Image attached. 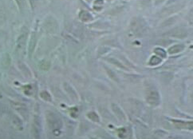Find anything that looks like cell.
<instances>
[{
  "label": "cell",
  "instance_id": "obj_1",
  "mask_svg": "<svg viewBox=\"0 0 193 139\" xmlns=\"http://www.w3.org/2000/svg\"><path fill=\"white\" fill-rule=\"evenodd\" d=\"M46 120L50 128L53 130H58L62 127L61 119L56 114L53 113V112H50V111L47 112Z\"/></svg>",
  "mask_w": 193,
  "mask_h": 139
},
{
  "label": "cell",
  "instance_id": "obj_2",
  "mask_svg": "<svg viewBox=\"0 0 193 139\" xmlns=\"http://www.w3.org/2000/svg\"><path fill=\"white\" fill-rule=\"evenodd\" d=\"M146 100L149 105L157 106L160 104V94L156 90H151L147 92Z\"/></svg>",
  "mask_w": 193,
  "mask_h": 139
},
{
  "label": "cell",
  "instance_id": "obj_3",
  "mask_svg": "<svg viewBox=\"0 0 193 139\" xmlns=\"http://www.w3.org/2000/svg\"><path fill=\"white\" fill-rule=\"evenodd\" d=\"M44 27L48 32L50 33H55L58 30V24L57 21L52 17H50L46 19Z\"/></svg>",
  "mask_w": 193,
  "mask_h": 139
},
{
  "label": "cell",
  "instance_id": "obj_4",
  "mask_svg": "<svg viewBox=\"0 0 193 139\" xmlns=\"http://www.w3.org/2000/svg\"><path fill=\"white\" fill-rule=\"evenodd\" d=\"M165 35H169L170 37H175V38H184L187 36V31L184 28H176L174 30H171L169 33H166Z\"/></svg>",
  "mask_w": 193,
  "mask_h": 139
},
{
  "label": "cell",
  "instance_id": "obj_5",
  "mask_svg": "<svg viewBox=\"0 0 193 139\" xmlns=\"http://www.w3.org/2000/svg\"><path fill=\"white\" fill-rule=\"evenodd\" d=\"M27 32L23 33L18 36V39H17V52H23V50L25 49V46H26V43H27Z\"/></svg>",
  "mask_w": 193,
  "mask_h": 139
},
{
  "label": "cell",
  "instance_id": "obj_6",
  "mask_svg": "<svg viewBox=\"0 0 193 139\" xmlns=\"http://www.w3.org/2000/svg\"><path fill=\"white\" fill-rule=\"evenodd\" d=\"M36 44H37L36 33H33L32 35H31V39H30V42H29V46H28V55L30 58L32 56L33 53H34V51H35Z\"/></svg>",
  "mask_w": 193,
  "mask_h": 139
},
{
  "label": "cell",
  "instance_id": "obj_7",
  "mask_svg": "<svg viewBox=\"0 0 193 139\" xmlns=\"http://www.w3.org/2000/svg\"><path fill=\"white\" fill-rule=\"evenodd\" d=\"M33 132H34V136H35V139H41V125L40 121L38 118H35V122L33 125Z\"/></svg>",
  "mask_w": 193,
  "mask_h": 139
},
{
  "label": "cell",
  "instance_id": "obj_8",
  "mask_svg": "<svg viewBox=\"0 0 193 139\" xmlns=\"http://www.w3.org/2000/svg\"><path fill=\"white\" fill-rule=\"evenodd\" d=\"M64 88H65V91L68 93L69 95V96L71 97L72 99H77V93L75 92V91L73 90V87L70 86L69 84H68L67 83H64Z\"/></svg>",
  "mask_w": 193,
  "mask_h": 139
},
{
  "label": "cell",
  "instance_id": "obj_9",
  "mask_svg": "<svg viewBox=\"0 0 193 139\" xmlns=\"http://www.w3.org/2000/svg\"><path fill=\"white\" fill-rule=\"evenodd\" d=\"M112 108L115 114L117 116V118L121 120H124L125 119V115L123 113V111L116 105V104H112Z\"/></svg>",
  "mask_w": 193,
  "mask_h": 139
},
{
  "label": "cell",
  "instance_id": "obj_10",
  "mask_svg": "<svg viewBox=\"0 0 193 139\" xmlns=\"http://www.w3.org/2000/svg\"><path fill=\"white\" fill-rule=\"evenodd\" d=\"M18 67H19L20 71L23 72V74L25 75V76L27 77V78H31V72L27 65H25L24 63H19V64H18Z\"/></svg>",
  "mask_w": 193,
  "mask_h": 139
},
{
  "label": "cell",
  "instance_id": "obj_11",
  "mask_svg": "<svg viewBox=\"0 0 193 139\" xmlns=\"http://www.w3.org/2000/svg\"><path fill=\"white\" fill-rule=\"evenodd\" d=\"M184 49V46L182 44H177L175 46H172L171 48H169V53L171 55H173V54H176V53L181 52Z\"/></svg>",
  "mask_w": 193,
  "mask_h": 139
},
{
  "label": "cell",
  "instance_id": "obj_12",
  "mask_svg": "<svg viewBox=\"0 0 193 139\" xmlns=\"http://www.w3.org/2000/svg\"><path fill=\"white\" fill-rule=\"evenodd\" d=\"M107 61H108L109 63H111V64H113L115 65V66H117L118 68H121L122 69V70H127V67H126L125 66H124L121 62H119L117 59H114V58H109V59H107Z\"/></svg>",
  "mask_w": 193,
  "mask_h": 139
},
{
  "label": "cell",
  "instance_id": "obj_13",
  "mask_svg": "<svg viewBox=\"0 0 193 139\" xmlns=\"http://www.w3.org/2000/svg\"><path fill=\"white\" fill-rule=\"evenodd\" d=\"M79 18L83 22H89V21H91L93 19L91 14L87 11H81L79 14Z\"/></svg>",
  "mask_w": 193,
  "mask_h": 139
},
{
  "label": "cell",
  "instance_id": "obj_14",
  "mask_svg": "<svg viewBox=\"0 0 193 139\" xmlns=\"http://www.w3.org/2000/svg\"><path fill=\"white\" fill-rule=\"evenodd\" d=\"M39 66L43 71H48L50 68V63L48 60L44 59V60H42L39 62Z\"/></svg>",
  "mask_w": 193,
  "mask_h": 139
},
{
  "label": "cell",
  "instance_id": "obj_15",
  "mask_svg": "<svg viewBox=\"0 0 193 139\" xmlns=\"http://www.w3.org/2000/svg\"><path fill=\"white\" fill-rule=\"evenodd\" d=\"M13 123L14 125L16 126V128H18V129H23V122L21 121V119L18 117V116H15L14 115L13 117Z\"/></svg>",
  "mask_w": 193,
  "mask_h": 139
},
{
  "label": "cell",
  "instance_id": "obj_16",
  "mask_svg": "<svg viewBox=\"0 0 193 139\" xmlns=\"http://www.w3.org/2000/svg\"><path fill=\"white\" fill-rule=\"evenodd\" d=\"M175 125L177 128H187V129H191L192 124L190 122H174Z\"/></svg>",
  "mask_w": 193,
  "mask_h": 139
},
{
  "label": "cell",
  "instance_id": "obj_17",
  "mask_svg": "<svg viewBox=\"0 0 193 139\" xmlns=\"http://www.w3.org/2000/svg\"><path fill=\"white\" fill-rule=\"evenodd\" d=\"M105 69H106V72H107V74H108V75L109 76L110 79H112L113 80L117 82V83H119V79H118V77L117 76L116 74H115L111 69L108 68V67H105Z\"/></svg>",
  "mask_w": 193,
  "mask_h": 139
},
{
  "label": "cell",
  "instance_id": "obj_18",
  "mask_svg": "<svg viewBox=\"0 0 193 139\" xmlns=\"http://www.w3.org/2000/svg\"><path fill=\"white\" fill-rule=\"evenodd\" d=\"M10 64V57L9 54H5L2 57V65L3 67H8Z\"/></svg>",
  "mask_w": 193,
  "mask_h": 139
},
{
  "label": "cell",
  "instance_id": "obj_19",
  "mask_svg": "<svg viewBox=\"0 0 193 139\" xmlns=\"http://www.w3.org/2000/svg\"><path fill=\"white\" fill-rule=\"evenodd\" d=\"M5 19H6V13H5L4 7L0 2V25H2L4 22Z\"/></svg>",
  "mask_w": 193,
  "mask_h": 139
},
{
  "label": "cell",
  "instance_id": "obj_20",
  "mask_svg": "<svg viewBox=\"0 0 193 139\" xmlns=\"http://www.w3.org/2000/svg\"><path fill=\"white\" fill-rule=\"evenodd\" d=\"M87 117L93 122H99V117H98V114L95 112H90V113H88Z\"/></svg>",
  "mask_w": 193,
  "mask_h": 139
},
{
  "label": "cell",
  "instance_id": "obj_21",
  "mask_svg": "<svg viewBox=\"0 0 193 139\" xmlns=\"http://www.w3.org/2000/svg\"><path fill=\"white\" fill-rule=\"evenodd\" d=\"M40 96H41V98H42L43 99H44L45 101H47V102L51 101V96L50 95V94L47 92V91H43V92H41Z\"/></svg>",
  "mask_w": 193,
  "mask_h": 139
},
{
  "label": "cell",
  "instance_id": "obj_22",
  "mask_svg": "<svg viewBox=\"0 0 193 139\" xmlns=\"http://www.w3.org/2000/svg\"><path fill=\"white\" fill-rule=\"evenodd\" d=\"M176 21V17H173V18H168L166 21H165V22H164V23L162 24V26H170V25L173 24V23H174Z\"/></svg>",
  "mask_w": 193,
  "mask_h": 139
},
{
  "label": "cell",
  "instance_id": "obj_23",
  "mask_svg": "<svg viewBox=\"0 0 193 139\" xmlns=\"http://www.w3.org/2000/svg\"><path fill=\"white\" fill-rule=\"evenodd\" d=\"M162 62V60H161V59H159L158 57L157 56H153L152 59H150V61H149V63H150V65H153V66H156V65H158L160 64V63Z\"/></svg>",
  "mask_w": 193,
  "mask_h": 139
},
{
  "label": "cell",
  "instance_id": "obj_24",
  "mask_svg": "<svg viewBox=\"0 0 193 139\" xmlns=\"http://www.w3.org/2000/svg\"><path fill=\"white\" fill-rule=\"evenodd\" d=\"M17 3L18 5V7L22 11H23L24 9H26L27 7V3H26V1L25 0H16Z\"/></svg>",
  "mask_w": 193,
  "mask_h": 139
},
{
  "label": "cell",
  "instance_id": "obj_25",
  "mask_svg": "<svg viewBox=\"0 0 193 139\" xmlns=\"http://www.w3.org/2000/svg\"><path fill=\"white\" fill-rule=\"evenodd\" d=\"M179 8H178L176 6H173L172 7H169V8L165 9V11H164V13H165V14H171V13H173L174 11L177 10Z\"/></svg>",
  "mask_w": 193,
  "mask_h": 139
},
{
  "label": "cell",
  "instance_id": "obj_26",
  "mask_svg": "<svg viewBox=\"0 0 193 139\" xmlns=\"http://www.w3.org/2000/svg\"><path fill=\"white\" fill-rule=\"evenodd\" d=\"M155 52H156V54H157L159 56L162 57V58H165V57H166V53H165V51H164L163 49L156 48L155 49Z\"/></svg>",
  "mask_w": 193,
  "mask_h": 139
},
{
  "label": "cell",
  "instance_id": "obj_27",
  "mask_svg": "<svg viewBox=\"0 0 193 139\" xmlns=\"http://www.w3.org/2000/svg\"><path fill=\"white\" fill-rule=\"evenodd\" d=\"M172 42H173V41L169 40V39H161V40L158 41L157 43L159 45H161V46H168V45L172 43Z\"/></svg>",
  "mask_w": 193,
  "mask_h": 139
},
{
  "label": "cell",
  "instance_id": "obj_28",
  "mask_svg": "<svg viewBox=\"0 0 193 139\" xmlns=\"http://www.w3.org/2000/svg\"><path fill=\"white\" fill-rule=\"evenodd\" d=\"M164 0H157V4H158V3H161V2H162Z\"/></svg>",
  "mask_w": 193,
  "mask_h": 139
},
{
  "label": "cell",
  "instance_id": "obj_29",
  "mask_svg": "<svg viewBox=\"0 0 193 139\" xmlns=\"http://www.w3.org/2000/svg\"><path fill=\"white\" fill-rule=\"evenodd\" d=\"M1 77H2V74L0 73V79H1Z\"/></svg>",
  "mask_w": 193,
  "mask_h": 139
}]
</instances>
